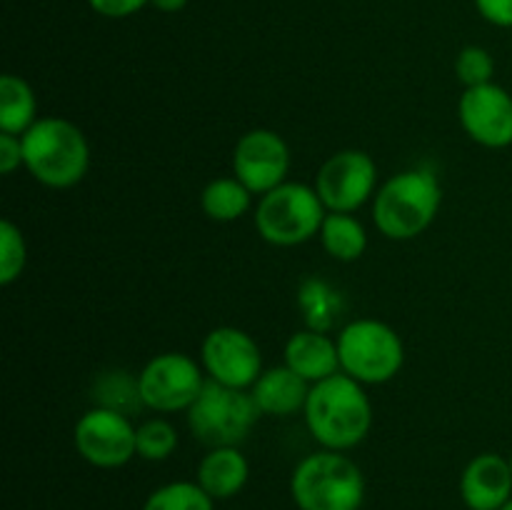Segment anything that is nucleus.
Returning a JSON list of instances; mask_svg holds the SVG:
<instances>
[{
	"mask_svg": "<svg viewBox=\"0 0 512 510\" xmlns=\"http://www.w3.org/2000/svg\"><path fill=\"white\" fill-rule=\"evenodd\" d=\"M460 498L468 510H503L512 500L510 460L498 453H480L460 475Z\"/></svg>",
	"mask_w": 512,
	"mask_h": 510,
	"instance_id": "14",
	"label": "nucleus"
},
{
	"mask_svg": "<svg viewBox=\"0 0 512 510\" xmlns=\"http://www.w3.org/2000/svg\"><path fill=\"white\" fill-rule=\"evenodd\" d=\"M95 405L103 408L120 410V413L130 415L135 408H145L143 398H140L138 378H128V373H105L98 378L95 385Z\"/></svg>",
	"mask_w": 512,
	"mask_h": 510,
	"instance_id": "24",
	"label": "nucleus"
},
{
	"mask_svg": "<svg viewBox=\"0 0 512 510\" xmlns=\"http://www.w3.org/2000/svg\"><path fill=\"white\" fill-rule=\"evenodd\" d=\"M205 383L203 365L185 353L155 355L138 375L143 405L155 413H188Z\"/></svg>",
	"mask_w": 512,
	"mask_h": 510,
	"instance_id": "8",
	"label": "nucleus"
},
{
	"mask_svg": "<svg viewBox=\"0 0 512 510\" xmlns=\"http://www.w3.org/2000/svg\"><path fill=\"white\" fill-rule=\"evenodd\" d=\"M508 460H510V470H512V455H510V458H508Z\"/></svg>",
	"mask_w": 512,
	"mask_h": 510,
	"instance_id": "32",
	"label": "nucleus"
},
{
	"mask_svg": "<svg viewBox=\"0 0 512 510\" xmlns=\"http://www.w3.org/2000/svg\"><path fill=\"white\" fill-rule=\"evenodd\" d=\"M233 175L253 195H265L288 180L290 148L280 133L253 128L238 138L233 148Z\"/></svg>",
	"mask_w": 512,
	"mask_h": 510,
	"instance_id": "12",
	"label": "nucleus"
},
{
	"mask_svg": "<svg viewBox=\"0 0 512 510\" xmlns=\"http://www.w3.org/2000/svg\"><path fill=\"white\" fill-rule=\"evenodd\" d=\"M303 415L315 443L340 453L363 443L373 428V403L365 385L345 373L310 385Z\"/></svg>",
	"mask_w": 512,
	"mask_h": 510,
	"instance_id": "1",
	"label": "nucleus"
},
{
	"mask_svg": "<svg viewBox=\"0 0 512 510\" xmlns=\"http://www.w3.org/2000/svg\"><path fill=\"white\" fill-rule=\"evenodd\" d=\"M320 243L333 260L353 263L368 250V230L353 213H328L320 228Z\"/></svg>",
	"mask_w": 512,
	"mask_h": 510,
	"instance_id": "20",
	"label": "nucleus"
},
{
	"mask_svg": "<svg viewBox=\"0 0 512 510\" xmlns=\"http://www.w3.org/2000/svg\"><path fill=\"white\" fill-rule=\"evenodd\" d=\"M200 208L215 223H233L253 208V193L235 175H220L203 188Z\"/></svg>",
	"mask_w": 512,
	"mask_h": 510,
	"instance_id": "21",
	"label": "nucleus"
},
{
	"mask_svg": "<svg viewBox=\"0 0 512 510\" xmlns=\"http://www.w3.org/2000/svg\"><path fill=\"white\" fill-rule=\"evenodd\" d=\"M455 75L465 88H475V85L493 83L495 75V60L480 45H468L455 58Z\"/></svg>",
	"mask_w": 512,
	"mask_h": 510,
	"instance_id": "26",
	"label": "nucleus"
},
{
	"mask_svg": "<svg viewBox=\"0 0 512 510\" xmlns=\"http://www.w3.org/2000/svg\"><path fill=\"white\" fill-rule=\"evenodd\" d=\"M340 373L363 385L390 383L403 370L405 345L393 325L375 318L350 320L335 335Z\"/></svg>",
	"mask_w": 512,
	"mask_h": 510,
	"instance_id": "5",
	"label": "nucleus"
},
{
	"mask_svg": "<svg viewBox=\"0 0 512 510\" xmlns=\"http://www.w3.org/2000/svg\"><path fill=\"white\" fill-rule=\"evenodd\" d=\"M143 510H215V500L198 480H173L155 488L145 498Z\"/></svg>",
	"mask_w": 512,
	"mask_h": 510,
	"instance_id": "22",
	"label": "nucleus"
},
{
	"mask_svg": "<svg viewBox=\"0 0 512 510\" xmlns=\"http://www.w3.org/2000/svg\"><path fill=\"white\" fill-rule=\"evenodd\" d=\"M23 168L40 185L53 190L75 188L88 175L90 145L68 118L45 115L23 135Z\"/></svg>",
	"mask_w": 512,
	"mask_h": 510,
	"instance_id": "2",
	"label": "nucleus"
},
{
	"mask_svg": "<svg viewBox=\"0 0 512 510\" xmlns=\"http://www.w3.org/2000/svg\"><path fill=\"white\" fill-rule=\"evenodd\" d=\"M285 365L310 385L320 383L340 373L338 340L313 328L298 330L285 343Z\"/></svg>",
	"mask_w": 512,
	"mask_h": 510,
	"instance_id": "15",
	"label": "nucleus"
},
{
	"mask_svg": "<svg viewBox=\"0 0 512 510\" xmlns=\"http://www.w3.org/2000/svg\"><path fill=\"white\" fill-rule=\"evenodd\" d=\"M308 393V380L293 373L285 363L275 365V368H265L253 383V388H250V395H253L260 415H270V418H290L295 413H303L305 403H308Z\"/></svg>",
	"mask_w": 512,
	"mask_h": 510,
	"instance_id": "16",
	"label": "nucleus"
},
{
	"mask_svg": "<svg viewBox=\"0 0 512 510\" xmlns=\"http://www.w3.org/2000/svg\"><path fill=\"white\" fill-rule=\"evenodd\" d=\"M23 165V138L13 133H0V173L13 175Z\"/></svg>",
	"mask_w": 512,
	"mask_h": 510,
	"instance_id": "28",
	"label": "nucleus"
},
{
	"mask_svg": "<svg viewBox=\"0 0 512 510\" xmlns=\"http://www.w3.org/2000/svg\"><path fill=\"white\" fill-rule=\"evenodd\" d=\"M290 495L298 510H360L365 500V475L345 453L320 448L295 465Z\"/></svg>",
	"mask_w": 512,
	"mask_h": 510,
	"instance_id": "4",
	"label": "nucleus"
},
{
	"mask_svg": "<svg viewBox=\"0 0 512 510\" xmlns=\"http://www.w3.org/2000/svg\"><path fill=\"white\" fill-rule=\"evenodd\" d=\"M480 18L498 28H512V0H473Z\"/></svg>",
	"mask_w": 512,
	"mask_h": 510,
	"instance_id": "29",
	"label": "nucleus"
},
{
	"mask_svg": "<svg viewBox=\"0 0 512 510\" xmlns=\"http://www.w3.org/2000/svg\"><path fill=\"white\" fill-rule=\"evenodd\" d=\"M178 443V430L165 418L143 420L138 425V430H135V450H138V458L150 460V463L168 460L178 450Z\"/></svg>",
	"mask_w": 512,
	"mask_h": 510,
	"instance_id": "23",
	"label": "nucleus"
},
{
	"mask_svg": "<svg viewBox=\"0 0 512 510\" xmlns=\"http://www.w3.org/2000/svg\"><path fill=\"white\" fill-rule=\"evenodd\" d=\"M328 215L313 185L285 180L270 193L260 195L255 205V230L260 238L278 248H295L320 235Z\"/></svg>",
	"mask_w": 512,
	"mask_h": 510,
	"instance_id": "6",
	"label": "nucleus"
},
{
	"mask_svg": "<svg viewBox=\"0 0 512 510\" xmlns=\"http://www.w3.org/2000/svg\"><path fill=\"white\" fill-rule=\"evenodd\" d=\"M135 430L130 415L120 410L93 405L78 418L73 428V445L80 458L100 470H115L128 465L138 455Z\"/></svg>",
	"mask_w": 512,
	"mask_h": 510,
	"instance_id": "10",
	"label": "nucleus"
},
{
	"mask_svg": "<svg viewBox=\"0 0 512 510\" xmlns=\"http://www.w3.org/2000/svg\"><path fill=\"white\" fill-rule=\"evenodd\" d=\"M443 188L430 168L390 175L373 198V223L388 240H413L438 218Z\"/></svg>",
	"mask_w": 512,
	"mask_h": 510,
	"instance_id": "3",
	"label": "nucleus"
},
{
	"mask_svg": "<svg viewBox=\"0 0 512 510\" xmlns=\"http://www.w3.org/2000/svg\"><path fill=\"white\" fill-rule=\"evenodd\" d=\"M298 308L303 313L305 325L320 333H330L343 318L345 313V298L340 290H335L328 280L308 278L298 288Z\"/></svg>",
	"mask_w": 512,
	"mask_h": 510,
	"instance_id": "19",
	"label": "nucleus"
},
{
	"mask_svg": "<svg viewBox=\"0 0 512 510\" xmlns=\"http://www.w3.org/2000/svg\"><path fill=\"white\" fill-rule=\"evenodd\" d=\"M28 263V245L25 235L13 220L0 223V285H13L23 275Z\"/></svg>",
	"mask_w": 512,
	"mask_h": 510,
	"instance_id": "25",
	"label": "nucleus"
},
{
	"mask_svg": "<svg viewBox=\"0 0 512 510\" xmlns=\"http://www.w3.org/2000/svg\"><path fill=\"white\" fill-rule=\"evenodd\" d=\"M313 188L328 213H355L378 193V165L365 150H338L320 165Z\"/></svg>",
	"mask_w": 512,
	"mask_h": 510,
	"instance_id": "9",
	"label": "nucleus"
},
{
	"mask_svg": "<svg viewBox=\"0 0 512 510\" xmlns=\"http://www.w3.org/2000/svg\"><path fill=\"white\" fill-rule=\"evenodd\" d=\"M150 5L160 13H180L188 5V0H150Z\"/></svg>",
	"mask_w": 512,
	"mask_h": 510,
	"instance_id": "30",
	"label": "nucleus"
},
{
	"mask_svg": "<svg viewBox=\"0 0 512 510\" xmlns=\"http://www.w3.org/2000/svg\"><path fill=\"white\" fill-rule=\"evenodd\" d=\"M458 120L473 143L490 150L512 145V93L498 83L465 88L458 103Z\"/></svg>",
	"mask_w": 512,
	"mask_h": 510,
	"instance_id": "13",
	"label": "nucleus"
},
{
	"mask_svg": "<svg viewBox=\"0 0 512 510\" xmlns=\"http://www.w3.org/2000/svg\"><path fill=\"white\" fill-rule=\"evenodd\" d=\"M250 463L238 445H223V448H208L200 458L195 480L200 488L213 500H228L238 495L248 485Z\"/></svg>",
	"mask_w": 512,
	"mask_h": 510,
	"instance_id": "17",
	"label": "nucleus"
},
{
	"mask_svg": "<svg viewBox=\"0 0 512 510\" xmlns=\"http://www.w3.org/2000/svg\"><path fill=\"white\" fill-rule=\"evenodd\" d=\"M260 410L250 390L228 388L208 380L188 408V428L205 448L240 445L258 423Z\"/></svg>",
	"mask_w": 512,
	"mask_h": 510,
	"instance_id": "7",
	"label": "nucleus"
},
{
	"mask_svg": "<svg viewBox=\"0 0 512 510\" xmlns=\"http://www.w3.org/2000/svg\"><path fill=\"white\" fill-rule=\"evenodd\" d=\"M38 120V98L30 83L20 75L5 73L0 78V133L23 135Z\"/></svg>",
	"mask_w": 512,
	"mask_h": 510,
	"instance_id": "18",
	"label": "nucleus"
},
{
	"mask_svg": "<svg viewBox=\"0 0 512 510\" xmlns=\"http://www.w3.org/2000/svg\"><path fill=\"white\" fill-rule=\"evenodd\" d=\"M88 5L103 18L120 20L140 13L145 5H150V0H88Z\"/></svg>",
	"mask_w": 512,
	"mask_h": 510,
	"instance_id": "27",
	"label": "nucleus"
},
{
	"mask_svg": "<svg viewBox=\"0 0 512 510\" xmlns=\"http://www.w3.org/2000/svg\"><path fill=\"white\" fill-rule=\"evenodd\" d=\"M200 365L208 380L228 388L250 390L263 373V353L255 338L235 325H220L203 338Z\"/></svg>",
	"mask_w": 512,
	"mask_h": 510,
	"instance_id": "11",
	"label": "nucleus"
},
{
	"mask_svg": "<svg viewBox=\"0 0 512 510\" xmlns=\"http://www.w3.org/2000/svg\"><path fill=\"white\" fill-rule=\"evenodd\" d=\"M503 510H512V500H510V503L508 505H505V508Z\"/></svg>",
	"mask_w": 512,
	"mask_h": 510,
	"instance_id": "31",
	"label": "nucleus"
}]
</instances>
